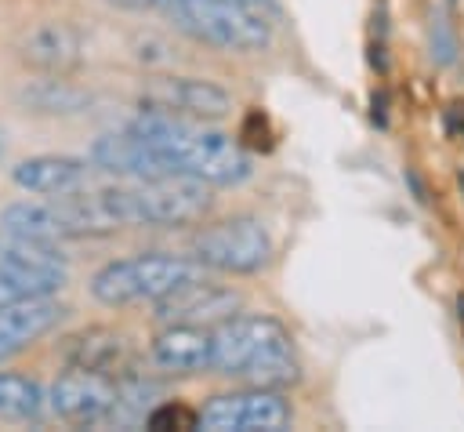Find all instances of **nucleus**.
Returning <instances> with one entry per match:
<instances>
[{
  "mask_svg": "<svg viewBox=\"0 0 464 432\" xmlns=\"http://www.w3.org/2000/svg\"><path fill=\"white\" fill-rule=\"evenodd\" d=\"M130 131L141 134L174 174H188L207 185H239L250 178V156L239 149V142L203 127V120L141 109Z\"/></svg>",
  "mask_w": 464,
  "mask_h": 432,
  "instance_id": "1",
  "label": "nucleus"
},
{
  "mask_svg": "<svg viewBox=\"0 0 464 432\" xmlns=\"http://www.w3.org/2000/svg\"><path fill=\"white\" fill-rule=\"evenodd\" d=\"M210 338H214L210 370L225 378H243L246 385H261V388H286L301 378L294 338L272 316L261 312L228 316L210 327Z\"/></svg>",
  "mask_w": 464,
  "mask_h": 432,
  "instance_id": "2",
  "label": "nucleus"
},
{
  "mask_svg": "<svg viewBox=\"0 0 464 432\" xmlns=\"http://www.w3.org/2000/svg\"><path fill=\"white\" fill-rule=\"evenodd\" d=\"M109 218L116 229H174L199 221L210 207V185L188 174H163V178H141L134 185H105L98 189Z\"/></svg>",
  "mask_w": 464,
  "mask_h": 432,
  "instance_id": "3",
  "label": "nucleus"
},
{
  "mask_svg": "<svg viewBox=\"0 0 464 432\" xmlns=\"http://www.w3.org/2000/svg\"><path fill=\"white\" fill-rule=\"evenodd\" d=\"M203 280V265L196 258L181 254H134L102 265L91 276V294L102 305H138V301H160L174 294L178 287H188Z\"/></svg>",
  "mask_w": 464,
  "mask_h": 432,
  "instance_id": "4",
  "label": "nucleus"
},
{
  "mask_svg": "<svg viewBox=\"0 0 464 432\" xmlns=\"http://www.w3.org/2000/svg\"><path fill=\"white\" fill-rule=\"evenodd\" d=\"M160 11L192 40L221 51H261L272 40L265 11L250 0H160Z\"/></svg>",
  "mask_w": 464,
  "mask_h": 432,
  "instance_id": "5",
  "label": "nucleus"
},
{
  "mask_svg": "<svg viewBox=\"0 0 464 432\" xmlns=\"http://www.w3.org/2000/svg\"><path fill=\"white\" fill-rule=\"evenodd\" d=\"M192 258L218 272H257L272 258V236L250 214L221 218L192 236Z\"/></svg>",
  "mask_w": 464,
  "mask_h": 432,
  "instance_id": "6",
  "label": "nucleus"
},
{
  "mask_svg": "<svg viewBox=\"0 0 464 432\" xmlns=\"http://www.w3.org/2000/svg\"><path fill=\"white\" fill-rule=\"evenodd\" d=\"M290 425V403L279 396V388H239L221 392L203 403L196 414V428L207 432H283Z\"/></svg>",
  "mask_w": 464,
  "mask_h": 432,
  "instance_id": "7",
  "label": "nucleus"
},
{
  "mask_svg": "<svg viewBox=\"0 0 464 432\" xmlns=\"http://www.w3.org/2000/svg\"><path fill=\"white\" fill-rule=\"evenodd\" d=\"M141 109L174 113L188 120H225L232 113V94L203 76H163L141 91Z\"/></svg>",
  "mask_w": 464,
  "mask_h": 432,
  "instance_id": "8",
  "label": "nucleus"
},
{
  "mask_svg": "<svg viewBox=\"0 0 464 432\" xmlns=\"http://www.w3.org/2000/svg\"><path fill=\"white\" fill-rule=\"evenodd\" d=\"M47 407L69 425H105L116 407V381L80 367H65L47 392Z\"/></svg>",
  "mask_w": 464,
  "mask_h": 432,
  "instance_id": "9",
  "label": "nucleus"
},
{
  "mask_svg": "<svg viewBox=\"0 0 464 432\" xmlns=\"http://www.w3.org/2000/svg\"><path fill=\"white\" fill-rule=\"evenodd\" d=\"M0 272L25 283L33 294H54L65 287L62 243H40L0 229Z\"/></svg>",
  "mask_w": 464,
  "mask_h": 432,
  "instance_id": "10",
  "label": "nucleus"
},
{
  "mask_svg": "<svg viewBox=\"0 0 464 432\" xmlns=\"http://www.w3.org/2000/svg\"><path fill=\"white\" fill-rule=\"evenodd\" d=\"M156 323H192V327H214L239 312L243 298L232 287H218L207 280H196L188 287H178L174 294L152 301Z\"/></svg>",
  "mask_w": 464,
  "mask_h": 432,
  "instance_id": "11",
  "label": "nucleus"
},
{
  "mask_svg": "<svg viewBox=\"0 0 464 432\" xmlns=\"http://www.w3.org/2000/svg\"><path fill=\"white\" fill-rule=\"evenodd\" d=\"M91 163L109 171V174H120V178H163V174H174L170 163L141 138L134 134L130 127L127 131H112V134H102L94 145H91Z\"/></svg>",
  "mask_w": 464,
  "mask_h": 432,
  "instance_id": "12",
  "label": "nucleus"
},
{
  "mask_svg": "<svg viewBox=\"0 0 464 432\" xmlns=\"http://www.w3.org/2000/svg\"><path fill=\"white\" fill-rule=\"evenodd\" d=\"M62 359H65V367H80V370H91V374L127 378V370H130V345L112 327H83V330L65 338Z\"/></svg>",
  "mask_w": 464,
  "mask_h": 432,
  "instance_id": "13",
  "label": "nucleus"
},
{
  "mask_svg": "<svg viewBox=\"0 0 464 432\" xmlns=\"http://www.w3.org/2000/svg\"><path fill=\"white\" fill-rule=\"evenodd\" d=\"M65 316V305L51 294H36L25 301H14L0 312V363L25 352L33 341H40L51 327H58Z\"/></svg>",
  "mask_w": 464,
  "mask_h": 432,
  "instance_id": "14",
  "label": "nucleus"
},
{
  "mask_svg": "<svg viewBox=\"0 0 464 432\" xmlns=\"http://www.w3.org/2000/svg\"><path fill=\"white\" fill-rule=\"evenodd\" d=\"M87 160L83 156H65V152H40L25 156L11 167V182L33 196H65L87 185Z\"/></svg>",
  "mask_w": 464,
  "mask_h": 432,
  "instance_id": "15",
  "label": "nucleus"
},
{
  "mask_svg": "<svg viewBox=\"0 0 464 432\" xmlns=\"http://www.w3.org/2000/svg\"><path fill=\"white\" fill-rule=\"evenodd\" d=\"M149 352H152V363L167 374H199V370H210L214 338H210V327L163 323Z\"/></svg>",
  "mask_w": 464,
  "mask_h": 432,
  "instance_id": "16",
  "label": "nucleus"
},
{
  "mask_svg": "<svg viewBox=\"0 0 464 432\" xmlns=\"http://www.w3.org/2000/svg\"><path fill=\"white\" fill-rule=\"evenodd\" d=\"M18 58L40 73H69L83 62V40L69 22H40L18 40Z\"/></svg>",
  "mask_w": 464,
  "mask_h": 432,
  "instance_id": "17",
  "label": "nucleus"
},
{
  "mask_svg": "<svg viewBox=\"0 0 464 432\" xmlns=\"http://www.w3.org/2000/svg\"><path fill=\"white\" fill-rule=\"evenodd\" d=\"M14 98L25 113H36V116H72L91 105V94L72 80H65L62 73H44L36 80H25Z\"/></svg>",
  "mask_w": 464,
  "mask_h": 432,
  "instance_id": "18",
  "label": "nucleus"
},
{
  "mask_svg": "<svg viewBox=\"0 0 464 432\" xmlns=\"http://www.w3.org/2000/svg\"><path fill=\"white\" fill-rule=\"evenodd\" d=\"M0 229L25 236V240H40V243L69 240L58 200H14L0 211Z\"/></svg>",
  "mask_w": 464,
  "mask_h": 432,
  "instance_id": "19",
  "label": "nucleus"
},
{
  "mask_svg": "<svg viewBox=\"0 0 464 432\" xmlns=\"http://www.w3.org/2000/svg\"><path fill=\"white\" fill-rule=\"evenodd\" d=\"M44 410H47V392L40 388V381L14 370H0V417L40 421Z\"/></svg>",
  "mask_w": 464,
  "mask_h": 432,
  "instance_id": "20",
  "label": "nucleus"
},
{
  "mask_svg": "<svg viewBox=\"0 0 464 432\" xmlns=\"http://www.w3.org/2000/svg\"><path fill=\"white\" fill-rule=\"evenodd\" d=\"M457 58V40H453V25L446 22L442 11L431 15V62L435 65H450Z\"/></svg>",
  "mask_w": 464,
  "mask_h": 432,
  "instance_id": "21",
  "label": "nucleus"
},
{
  "mask_svg": "<svg viewBox=\"0 0 464 432\" xmlns=\"http://www.w3.org/2000/svg\"><path fill=\"white\" fill-rule=\"evenodd\" d=\"M145 425L149 428H192L196 425V414L185 410L181 403H156L149 414H145Z\"/></svg>",
  "mask_w": 464,
  "mask_h": 432,
  "instance_id": "22",
  "label": "nucleus"
},
{
  "mask_svg": "<svg viewBox=\"0 0 464 432\" xmlns=\"http://www.w3.org/2000/svg\"><path fill=\"white\" fill-rule=\"evenodd\" d=\"M25 298H36L25 283H18L14 276H7V272H0V312L7 309V305H14V301H25Z\"/></svg>",
  "mask_w": 464,
  "mask_h": 432,
  "instance_id": "23",
  "label": "nucleus"
},
{
  "mask_svg": "<svg viewBox=\"0 0 464 432\" xmlns=\"http://www.w3.org/2000/svg\"><path fill=\"white\" fill-rule=\"evenodd\" d=\"M120 7H160V0H112Z\"/></svg>",
  "mask_w": 464,
  "mask_h": 432,
  "instance_id": "24",
  "label": "nucleus"
},
{
  "mask_svg": "<svg viewBox=\"0 0 464 432\" xmlns=\"http://www.w3.org/2000/svg\"><path fill=\"white\" fill-rule=\"evenodd\" d=\"M457 309H460V327H464V294L457 298Z\"/></svg>",
  "mask_w": 464,
  "mask_h": 432,
  "instance_id": "25",
  "label": "nucleus"
},
{
  "mask_svg": "<svg viewBox=\"0 0 464 432\" xmlns=\"http://www.w3.org/2000/svg\"><path fill=\"white\" fill-rule=\"evenodd\" d=\"M0 156H4V142H0Z\"/></svg>",
  "mask_w": 464,
  "mask_h": 432,
  "instance_id": "26",
  "label": "nucleus"
}]
</instances>
